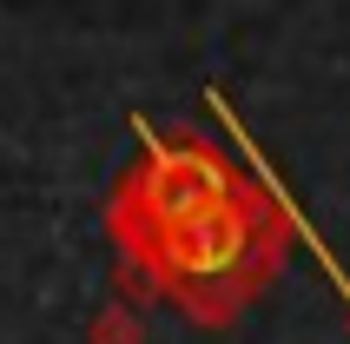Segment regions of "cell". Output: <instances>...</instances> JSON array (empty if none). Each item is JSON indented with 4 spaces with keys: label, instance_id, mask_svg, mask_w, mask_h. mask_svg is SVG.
<instances>
[{
    "label": "cell",
    "instance_id": "cell-1",
    "mask_svg": "<svg viewBox=\"0 0 350 344\" xmlns=\"http://www.w3.org/2000/svg\"><path fill=\"white\" fill-rule=\"evenodd\" d=\"M106 225L198 325H232L284 251L278 206L205 139H146L106 199Z\"/></svg>",
    "mask_w": 350,
    "mask_h": 344
}]
</instances>
